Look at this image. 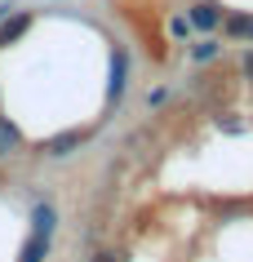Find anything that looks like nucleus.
Listing matches in <instances>:
<instances>
[{"instance_id":"obj_1","label":"nucleus","mask_w":253,"mask_h":262,"mask_svg":"<svg viewBox=\"0 0 253 262\" xmlns=\"http://www.w3.org/2000/svg\"><path fill=\"white\" fill-rule=\"evenodd\" d=\"M218 23H222V9H218L213 0H200L196 9L187 14V27H196V31H213Z\"/></svg>"},{"instance_id":"obj_2","label":"nucleus","mask_w":253,"mask_h":262,"mask_svg":"<svg viewBox=\"0 0 253 262\" xmlns=\"http://www.w3.org/2000/svg\"><path fill=\"white\" fill-rule=\"evenodd\" d=\"M76 147H80V134H58L44 142V156H71Z\"/></svg>"},{"instance_id":"obj_3","label":"nucleus","mask_w":253,"mask_h":262,"mask_svg":"<svg viewBox=\"0 0 253 262\" xmlns=\"http://www.w3.org/2000/svg\"><path fill=\"white\" fill-rule=\"evenodd\" d=\"M44 253H49V235L36 231L27 245H22V258H18V262H44Z\"/></svg>"},{"instance_id":"obj_4","label":"nucleus","mask_w":253,"mask_h":262,"mask_svg":"<svg viewBox=\"0 0 253 262\" xmlns=\"http://www.w3.org/2000/svg\"><path fill=\"white\" fill-rule=\"evenodd\" d=\"M27 23H31L27 14H18V18H9V14H5V23H0V45H9V40H18V36H22V31H27Z\"/></svg>"},{"instance_id":"obj_5","label":"nucleus","mask_w":253,"mask_h":262,"mask_svg":"<svg viewBox=\"0 0 253 262\" xmlns=\"http://www.w3.org/2000/svg\"><path fill=\"white\" fill-rule=\"evenodd\" d=\"M31 222H36V231H40V235H54V209H49V205H36Z\"/></svg>"},{"instance_id":"obj_6","label":"nucleus","mask_w":253,"mask_h":262,"mask_svg":"<svg viewBox=\"0 0 253 262\" xmlns=\"http://www.w3.org/2000/svg\"><path fill=\"white\" fill-rule=\"evenodd\" d=\"M125 94V54H116V62H111V98H120Z\"/></svg>"},{"instance_id":"obj_7","label":"nucleus","mask_w":253,"mask_h":262,"mask_svg":"<svg viewBox=\"0 0 253 262\" xmlns=\"http://www.w3.org/2000/svg\"><path fill=\"white\" fill-rule=\"evenodd\" d=\"M14 147H18V129L9 120H0V156H9Z\"/></svg>"},{"instance_id":"obj_8","label":"nucleus","mask_w":253,"mask_h":262,"mask_svg":"<svg viewBox=\"0 0 253 262\" xmlns=\"http://www.w3.org/2000/svg\"><path fill=\"white\" fill-rule=\"evenodd\" d=\"M218 49H222V45H218V40H200L196 49H191V58H196V62H209V58L218 54Z\"/></svg>"},{"instance_id":"obj_9","label":"nucleus","mask_w":253,"mask_h":262,"mask_svg":"<svg viewBox=\"0 0 253 262\" xmlns=\"http://www.w3.org/2000/svg\"><path fill=\"white\" fill-rule=\"evenodd\" d=\"M226 36H244V18H226Z\"/></svg>"},{"instance_id":"obj_10","label":"nucleus","mask_w":253,"mask_h":262,"mask_svg":"<svg viewBox=\"0 0 253 262\" xmlns=\"http://www.w3.org/2000/svg\"><path fill=\"white\" fill-rule=\"evenodd\" d=\"M94 262H125L120 253H111V249H102V253H94Z\"/></svg>"},{"instance_id":"obj_11","label":"nucleus","mask_w":253,"mask_h":262,"mask_svg":"<svg viewBox=\"0 0 253 262\" xmlns=\"http://www.w3.org/2000/svg\"><path fill=\"white\" fill-rule=\"evenodd\" d=\"M244 76H249V80H253V54L244 58Z\"/></svg>"},{"instance_id":"obj_12","label":"nucleus","mask_w":253,"mask_h":262,"mask_svg":"<svg viewBox=\"0 0 253 262\" xmlns=\"http://www.w3.org/2000/svg\"><path fill=\"white\" fill-rule=\"evenodd\" d=\"M244 36H253V18H244Z\"/></svg>"},{"instance_id":"obj_13","label":"nucleus","mask_w":253,"mask_h":262,"mask_svg":"<svg viewBox=\"0 0 253 262\" xmlns=\"http://www.w3.org/2000/svg\"><path fill=\"white\" fill-rule=\"evenodd\" d=\"M5 14H9V5H0V18H5Z\"/></svg>"}]
</instances>
